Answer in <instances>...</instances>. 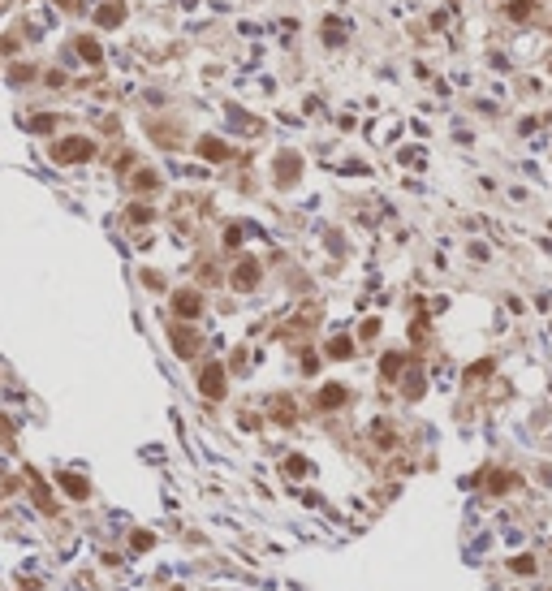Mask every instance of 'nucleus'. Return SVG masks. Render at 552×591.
Returning <instances> with one entry per match:
<instances>
[{"instance_id":"4be33fe9","label":"nucleus","mask_w":552,"mask_h":591,"mask_svg":"<svg viewBox=\"0 0 552 591\" xmlns=\"http://www.w3.org/2000/svg\"><path fill=\"white\" fill-rule=\"evenodd\" d=\"M488 371H492V358H484V363H474V367L466 371V380L474 384V380H479V376H488Z\"/></svg>"},{"instance_id":"a878e982","label":"nucleus","mask_w":552,"mask_h":591,"mask_svg":"<svg viewBox=\"0 0 552 591\" xmlns=\"http://www.w3.org/2000/svg\"><path fill=\"white\" fill-rule=\"evenodd\" d=\"M285 471H289V475H307V462H303V457H289Z\"/></svg>"},{"instance_id":"f8f14e48","label":"nucleus","mask_w":552,"mask_h":591,"mask_svg":"<svg viewBox=\"0 0 552 591\" xmlns=\"http://www.w3.org/2000/svg\"><path fill=\"white\" fill-rule=\"evenodd\" d=\"M272 419L276 423H293V401L289 397H272Z\"/></svg>"},{"instance_id":"9b49d317","label":"nucleus","mask_w":552,"mask_h":591,"mask_svg":"<svg viewBox=\"0 0 552 591\" xmlns=\"http://www.w3.org/2000/svg\"><path fill=\"white\" fill-rule=\"evenodd\" d=\"M31 475V483H35V505L43 509V513H57V501L48 497V487H43V479H39V471H27Z\"/></svg>"},{"instance_id":"1a4fd4ad","label":"nucleus","mask_w":552,"mask_h":591,"mask_svg":"<svg viewBox=\"0 0 552 591\" xmlns=\"http://www.w3.org/2000/svg\"><path fill=\"white\" fill-rule=\"evenodd\" d=\"M349 401V389L345 384H324V393H319V406L324 410H337V406H345Z\"/></svg>"},{"instance_id":"4468645a","label":"nucleus","mask_w":552,"mask_h":591,"mask_svg":"<svg viewBox=\"0 0 552 591\" xmlns=\"http://www.w3.org/2000/svg\"><path fill=\"white\" fill-rule=\"evenodd\" d=\"M78 52H82V61H87V65H99V61H104V52H99V43H95V39H87V35L78 39Z\"/></svg>"},{"instance_id":"ddd939ff","label":"nucleus","mask_w":552,"mask_h":591,"mask_svg":"<svg viewBox=\"0 0 552 591\" xmlns=\"http://www.w3.org/2000/svg\"><path fill=\"white\" fill-rule=\"evenodd\" d=\"M401 367H406V358H401V354H384L380 376H384V380H397V376H401Z\"/></svg>"},{"instance_id":"cd10ccee","label":"nucleus","mask_w":552,"mask_h":591,"mask_svg":"<svg viewBox=\"0 0 552 591\" xmlns=\"http://www.w3.org/2000/svg\"><path fill=\"white\" fill-rule=\"evenodd\" d=\"M57 5H61V9H78V5H82V0H57Z\"/></svg>"},{"instance_id":"2eb2a0df","label":"nucleus","mask_w":552,"mask_h":591,"mask_svg":"<svg viewBox=\"0 0 552 591\" xmlns=\"http://www.w3.org/2000/svg\"><path fill=\"white\" fill-rule=\"evenodd\" d=\"M156 186H160V173H152V169L134 173V190H156Z\"/></svg>"},{"instance_id":"dca6fc26","label":"nucleus","mask_w":552,"mask_h":591,"mask_svg":"<svg viewBox=\"0 0 552 591\" xmlns=\"http://www.w3.org/2000/svg\"><path fill=\"white\" fill-rule=\"evenodd\" d=\"M349 354H354V341H349V337H333L328 341V358H349Z\"/></svg>"},{"instance_id":"f03ea898","label":"nucleus","mask_w":552,"mask_h":591,"mask_svg":"<svg viewBox=\"0 0 552 591\" xmlns=\"http://www.w3.org/2000/svg\"><path fill=\"white\" fill-rule=\"evenodd\" d=\"M168 341H173V350H177L182 358H194L198 346H203V337H198L194 328H186V324H173V328H168Z\"/></svg>"},{"instance_id":"423d86ee","label":"nucleus","mask_w":552,"mask_h":591,"mask_svg":"<svg viewBox=\"0 0 552 591\" xmlns=\"http://www.w3.org/2000/svg\"><path fill=\"white\" fill-rule=\"evenodd\" d=\"M259 285V264L255 259H242L233 268V290H255Z\"/></svg>"},{"instance_id":"b1692460","label":"nucleus","mask_w":552,"mask_h":591,"mask_svg":"<svg viewBox=\"0 0 552 591\" xmlns=\"http://www.w3.org/2000/svg\"><path fill=\"white\" fill-rule=\"evenodd\" d=\"M518 483V475H496L492 479V492H505V487H514Z\"/></svg>"},{"instance_id":"6ab92c4d","label":"nucleus","mask_w":552,"mask_h":591,"mask_svg":"<svg viewBox=\"0 0 552 591\" xmlns=\"http://www.w3.org/2000/svg\"><path fill=\"white\" fill-rule=\"evenodd\" d=\"M531 9H535V5H531V0H509V17H514V22H522V17H531Z\"/></svg>"},{"instance_id":"f3484780","label":"nucleus","mask_w":552,"mask_h":591,"mask_svg":"<svg viewBox=\"0 0 552 591\" xmlns=\"http://www.w3.org/2000/svg\"><path fill=\"white\" fill-rule=\"evenodd\" d=\"M509 570H514V574H535V557H526V553H522V557H514V561H509Z\"/></svg>"},{"instance_id":"0eeeda50","label":"nucleus","mask_w":552,"mask_h":591,"mask_svg":"<svg viewBox=\"0 0 552 591\" xmlns=\"http://www.w3.org/2000/svg\"><path fill=\"white\" fill-rule=\"evenodd\" d=\"M95 22H99V27H121V22H125V5H121V0H104V5L95 9Z\"/></svg>"},{"instance_id":"aec40b11","label":"nucleus","mask_w":552,"mask_h":591,"mask_svg":"<svg viewBox=\"0 0 552 591\" xmlns=\"http://www.w3.org/2000/svg\"><path fill=\"white\" fill-rule=\"evenodd\" d=\"M423 384H428V380H423V371H414L406 380V397H423Z\"/></svg>"},{"instance_id":"5701e85b","label":"nucleus","mask_w":552,"mask_h":591,"mask_svg":"<svg viewBox=\"0 0 552 591\" xmlns=\"http://www.w3.org/2000/svg\"><path fill=\"white\" fill-rule=\"evenodd\" d=\"M9 78H13V83H31V78H35V69H31V65H13Z\"/></svg>"},{"instance_id":"9d476101","label":"nucleus","mask_w":552,"mask_h":591,"mask_svg":"<svg viewBox=\"0 0 552 591\" xmlns=\"http://www.w3.org/2000/svg\"><path fill=\"white\" fill-rule=\"evenodd\" d=\"M198 156H203V160H229V147H224L220 138H198Z\"/></svg>"},{"instance_id":"f257e3e1","label":"nucleus","mask_w":552,"mask_h":591,"mask_svg":"<svg viewBox=\"0 0 552 591\" xmlns=\"http://www.w3.org/2000/svg\"><path fill=\"white\" fill-rule=\"evenodd\" d=\"M91 156H95V143L82 138V134L52 143V160H57V164H82V160H91Z\"/></svg>"},{"instance_id":"20e7f679","label":"nucleus","mask_w":552,"mask_h":591,"mask_svg":"<svg viewBox=\"0 0 552 591\" xmlns=\"http://www.w3.org/2000/svg\"><path fill=\"white\" fill-rule=\"evenodd\" d=\"M298 173H303V160L293 156V151H281L272 164V177H276V186H293L298 182Z\"/></svg>"},{"instance_id":"7ed1b4c3","label":"nucleus","mask_w":552,"mask_h":591,"mask_svg":"<svg viewBox=\"0 0 552 591\" xmlns=\"http://www.w3.org/2000/svg\"><path fill=\"white\" fill-rule=\"evenodd\" d=\"M198 389H203L208 401H220L224 397V367L220 363H208L203 371H198Z\"/></svg>"},{"instance_id":"6e6552de","label":"nucleus","mask_w":552,"mask_h":591,"mask_svg":"<svg viewBox=\"0 0 552 591\" xmlns=\"http://www.w3.org/2000/svg\"><path fill=\"white\" fill-rule=\"evenodd\" d=\"M57 483L65 487V497H73V501H87V497H91V483H87L82 475H73V471H65Z\"/></svg>"},{"instance_id":"39448f33","label":"nucleus","mask_w":552,"mask_h":591,"mask_svg":"<svg viewBox=\"0 0 552 591\" xmlns=\"http://www.w3.org/2000/svg\"><path fill=\"white\" fill-rule=\"evenodd\" d=\"M173 311H177L182 320H194L198 311H203V298H198L194 290H177L173 294Z\"/></svg>"},{"instance_id":"393cba45","label":"nucleus","mask_w":552,"mask_h":591,"mask_svg":"<svg viewBox=\"0 0 552 591\" xmlns=\"http://www.w3.org/2000/svg\"><path fill=\"white\" fill-rule=\"evenodd\" d=\"M130 220H134V225H147V220H152V208H138V203H134V208H130Z\"/></svg>"},{"instance_id":"412c9836","label":"nucleus","mask_w":552,"mask_h":591,"mask_svg":"<svg viewBox=\"0 0 552 591\" xmlns=\"http://www.w3.org/2000/svg\"><path fill=\"white\" fill-rule=\"evenodd\" d=\"M130 544L143 553V548H152V544H156V535H152V531H134V539H130Z\"/></svg>"},{"instance_id":"bb28decb","label":"nucleus","mask_w":552,"mask_h":591,"mask_svg":"<svg viewBox=\"0 0 552 591\" xmlns=\"http://www.w3.org/2000/svg\"><path fill=\"white\" fill-rule=\"evenodd\" d=\"M224 242H229V246H238V242H242V225H233L229 234H224Z\"/></svg>"},{"instance_id":"a211bd4d","label":"nucleus","mask_w":552,"mask_h":591,"mask_svg":"<svg viewBox=\"0 0 552 591\" xmlns=\"http://www.w3.org/2000/svg\"><path fill=\"white\" fill-rule=\"evenodd\" d=\"M52 125H57V117L39 113V117H31V125H27V130H35V134H48V130H52Z\"/></svg>"}]
</instances>
